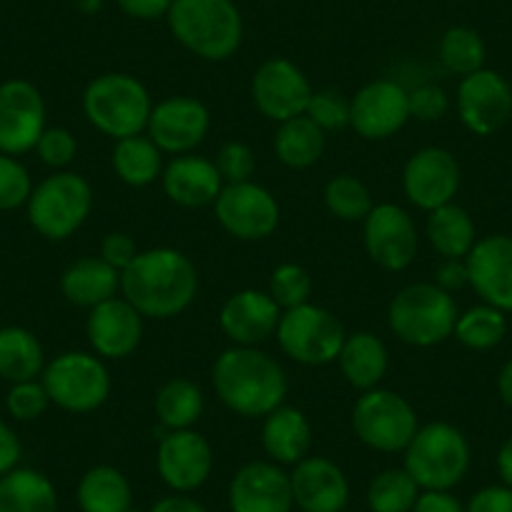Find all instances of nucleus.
<instances>
[{"label": "nucleus", "mask_w": 512, "mask_h": 512, "mask_svg": "<svg viewBox=\"0 0 512 512\" xmlns=\"http://www.w3.org/2000/svg\"><path fill=\"white\" fill-rule=\"evenodd\" d=\"M410 93V118L417 121H440L450 111V98L440 86H420Z\"/></svg>", "instance_id": "49530a36"}, {"label": "nucleus", "mask_w": 512, "mask_h": 512, "mask_svg": "<svg viewBox=\"0 0 512 512\" xmlns=\"http://www.w3.org/2000/svg\"><path fill=\"white\" fill-rule=\"evenodd\" d=\"M166 21L171 36L204 61H229L244 41L234 0H174Z\"/></svg>", "instance_id": "7ed1b4c3"}, {"label": "nucleus", "mask_w": 512, "mask_h": 512, "mask_svg": "<svg viewBox=\"0 0 512 512\" xmlns=\"http://www.w3.org/2000/svg\"><path fill=\"white\" fill-rule=\"evenodd\" d=\"M294 507L302 512H344L349 502V480L329 457H304L289 472Z\"/></svg>", "instance_id": "b1692460"}, {"label": "nucleus", "mask_w": 512, "mask_h": 512, "mask_svg": "<svg viewBox=\"0 0 512 512\" xmlns=\"http://www.w3.org/2000/svg\"><path fill=\"white\" fill-rule=\"evenodd\" d=\"M437 53H440L442 66L447 68L455 76H470V73L482 71L485 68L487 48L485 41H482L480 33L475 28L467 26H452L442 33L440 46H437Z\"/></svg>", "instance_id": "4c0bfd02"}, {"label": "nucleus", "mask_w": 512, "mask_h": 512, "mask_svg": "<svg viewBox=\"0 0 512 512\" xmlns=\"http://www.w3.org/2000/svg\"><path fill=\"white\" fill-rule=\"evenodd\" d=\"M86 337L93 354L101 359H126L141 347L144 317L134 304L123 297H113L98 307L88 309Z\"/></svg>", "instance_id": "4be33fe9"}, {"label": "nucleus", "mask_w": 512, "mask_h": 512, "mask_svg": "<svg viewBox=\"0 0 512 512\" xmlns=\"http://www.w3.org/2000/svg\"><path fill=\"white\" fill-rule=\"evenodd\" d=\"M312 422L297 407L282 405L262 422V447L277 465H297L312 450Z\"/></svg>", "instance_id": "a878e982"}, {"label": "nucleus", "mask_w": 512, "mask_h": 512, "mask_svg": "<svg viewBox=\"0 0 512 512\" xmlns=\"http://www.w3.org/2000/svg\"><path fill=\"white\" fill-rule=\"evenodd\" d=\"M21 457H23V447H21V440H18L16 430H13L8 422L0 420V477L8 475L11 470H16Z\"/></svg>", "instance_id": "603ef678"}, {"label": "nucleus", "mask_w": 512, "mask_h": 512, "mask_svg": "<svg viewBox=\"0 0 512 512\" xmlns=\"http://www.w3.org/2000/svg\"><path fill=\"white\" fill-rule=\"evenodd\" d=\"M33 151H36L38 159L46 166H51L53 171H66V166H71L73 159H76L78 141L68 128L46 126V131L41 134V139H38L36 149Z\"/></svg>", "instance_id": "c03bdc74"}, {"label": "nucleus", "mask_w": 512, "mask_h": 512, "mask_svg": "<svg viewBox=\"0 0 512 512\" xmlns=\"http://www.w3.org/2000/svg\"><path fill=\"white\" fill-rule=\"evenodd\" d=\"M465 264L477 297L500 312H512V236H482L465 256Z\"/></svg>", "instance_id": "412c9836"}, {"label": "nucleus", "mask_w": 512, "mask_h": 512, "mask_svg": "<svg viewBox=\"0 0 512 512\" xmlns=\"http://www.w3.org/2000/svg\"><path fill=\"white\" fill-rule=\"evenodd\" d=\"M136 256H139V246L123 231H113V234H106V239L101 241V259L106 264H111L116 272H123V269L131 267Z\"/></svg>", "instance_id": "de8ad7c7"}, {"label": "nucleus", "mask_w": 512, "mask_h": 512, "mask_svg": "<svg viewBox=\"0 0 512 512\" xmlns=\"http://www.w3.org/2000/svg\"><path fill=\"white\" fill-rule=\"evenodd\" d=\"M161 186H164V194L169 196V201H174L176 206L204 209V206H214L216 196L224 189V179H221L214 161L204 159V156L184 154L164 166Z\"/></svg>", "instance_id": "393cba45"}, {"label": "nucleus", "mask_w": 512, "mask_h": 512, "mask_svg": "<svg viewBox=\"0 0 512 512\" xmlns=\"http://www.w3.org/2000/svg\"><path fill=\"white\" fill-rule=\"evenodd\" d=\"M216 397L234 415L256 420L284 405L289 392L287 374L272 354L259 347H229L211 369Z\"/></svg>", "instance_id": "f03ea898"}, {"label": "nucleus", "mask_w": 512, "mask_h": 512, "mask_svg": "<svg viewBox=\"0 0 512 512\" xmlns=\"http://www.w3.org/2000/svg\"><path fill=\"white\" fill-rule=\"evenodd\" d=\"M61 292L76 307L93 309L121 292V272L103 262L101 256H83L63 269Z\"/></svg>", "instance_id": "bb28decb"}, {"label": "nucleus", "mask_w": 512, "mask_h": 512, "mask_svg": "<svg viewBox=\"0 0 512 512\" xmlns=\"http://www.w3.org/2000/svg\"><path fill=\"white\" fill-rule=\"evenodd\" d=\"M347 339L342 322L329 309L317 304H302L282 312L277 327V342L289 359L304 367H324L337 362Z\"/></svg>", "instance_id": "9d476101"}, {"label": "nucleus", "mask_w": 512, "mask_h": 512, "mask_svg": "<svg viewBox=\"0 0 512 512\" xmlns=\"http://www.w3.org/2000/svg\"><path fill=\"white\" fill-rule=\"evenodd\" d=\"M312 292V274H309L302 264H279L272 272V279H269V294H272L274 302L282 307V312L309 304L312 302Z\"/></svg>", "instance_id": "ea45409f"}, {"label": "nucleus", "mask_w": 512, "mask_h": 512, "mask_svg": "<svg viewBox=\"0 0 512 512\" xmlns=\"http://www.w3.org/2000/svg\"><path fill=\"white\" fill-rule=\"evenodd\" d=\"M214 214L221 229L239 241L267 239L282 219L277 196L256 181L224 184L214 201Z\"/></svg>", "instance_id": "9b49d317"}, {"label": "nucleus", "mask_w": 512, "mask_h": 512, "mask_svg": "<svg viewBox=\"0 0 512 512\" xmlns=\"http://www.w3.org/2000/svg\"><path fill=\"white\" fill-rule=\"evenodd\" d=\"M327 146V136L309 116H294L279 123L274 134V154L287 169L304 171L317 164Z\"/></svg>", "instance_id": "2f4dec72"}, {"label": "nucleus", "mask_w": 512, "mask_h": 512, "mask_svg": "<svg viewBox=\"0 0 512 512\" xmlns=\"http://www.w3.org/2000/svg\"><path fill=\"white\" fill-rule=\"evenodd\" d=\"M460 312L450 292L435 282H417L392 297L387 309L390 332L410 347H435L452 337Z\"/></svg>", "instance_id": "39448f33"}, {"label": "nucleus", "mask_w": 512, "mask_h": 512, "mask_svg": "<svg viewBox=\"0 0 512 512\" xmlns=\"http://www.w3.org/2000/svg\"><path fill=\"white\" fill-rule=\"evenodd\" d=\"M425 234L442 259H465L477 244V229L470 211L455 201L427 214Z\"/></svg>", "instance_id": "7c9ffc66"}, {"label": "nucleus", "mask_w": 512, "mask_h": 512, "mask_svg": "<svg viewBox=\"0 0 512 512\" xmlns=\"http://www.w3.org/2000/svg\"><path fill=\"white\" fill-rule=\"evenodd\" d=\"M497 395L512 410V357L502 364L500 374H497Z\"/></svg>", "instance_id": "4d7b16f0"}, {"label": "nucleus", "mask_w": 512, "mask_h": 512, "mask_svg": "<svg viewBox=\"0 0 512 512\" xmlns=\"http://www.w3.org/2000/svg\"><path fill=\"white\" fill-rule=\"evenodd\" d=\"M324 206L339 221H347V224L364 221L369 211L374 209L372 191L357 176L339 174L329 179L327 186H324Z\"/></svg>", "instance_id": "58836bf2"}, {"label": "nucleus", "mask_w": 512, "mask_h": 512, "mask_svg": "<svg viewBox=\"0 0 512 512\" xmlns=\"http://www.w3.org/2000/svg\"><path fill=\"white\" fill-rule=\"evenodd\" d=\"M43 131H46L43 93L23 78L0 83V154H28L36 149Z\"/></svg>", "instance_id": "dca6fc26"}, {"label": "nucleus", "mask_w": 512, "mask_h": 512, "mask_svg": "<svg viewBox=\"0 0 512 512\" xmlns=\"http://www.w3.org/2000/svg\"><path fill=\"white\" fill-rule=\"evenodd\" d=\"M128 512H144V510H139V507H131V510H128Z\"/></svg>", "instance_id": "bf43d9fd"}, {"label": "nucleus", "mask_w": 512, "mask_h": 512, "mask_svg": "<svg viewBox=\"0 0 512 512\" xmlns=\"http://www.w3.org/2000/svg\"><path fill=\"white\" fill-rule=\"evenodd\" d=\"M420 492V485L405 467H390L377 472L369 482L367 507L369 512H412Z\"/></svg>", "instance_id": "e433bc0d"}, {"label": "nucleus", "mask_w": 512, "mask_h": 512, "mask_svg": "<svg viewBox=\"0 0 512 512\" xmlns=\"http://www.w3.org/2000/svg\"><path fill=\"white\" fill-rule=\"evenodd\" d=\"M149 512H209L199 500H194L191 495H181V492H174V495L161 497L159 502H154Z\"/></svg>", "instance_id": "5fc2aeb1"}, {"label": "nucleus", "mask_w": 512, "mask_h": 512, "mask_svg": "<svg viewBox=\"0 0 512 512\" xmlns=\"http://www.w3.org/2000/svg\"><path fill=\"white\" fill-rule=\"evenodd\" d=\"M214 164L219 169L224 184H244V181H251V176H254L256 156L241 141H229V144H224L219 149Z\"/></svg>", "instance_id": "a18cd8bd"}, {"label": "nucleus", "mask_w": 512, "mask_h": 512, "mask_svg": "<svg viewBox=\"0 0 512 512\" xmlns=\"http://www.w3.org/2000/svg\"><path fill=\"white\" fill-rule=\"evenodd\" d=\"M344 512H347V510H344Z\"/></svg>", "instance_id": "052dcab7"}, {"label": "nucleus", "mask_w": 512, "mask_h": 512, "mask_svg": "<svg viewBox=\"0 0 512 512\" xmlns=\"http://www.w3.org/2000/svg\"><path fill=\"white\" fill-rule=\"evenodd\" d=\"M51 405L73 415H88L106 405L111 374L98 354L63 352L46 364L41 374Z\"/></svg>", "instance_id": "1a4fd4ad"}, {"label": "nucleus", "mask_w": 512, "mask_h": 512, "mask_svg": "<svg viewBox=\"0 0 512 512\" xmlns=\"http://www.w3.org/2000/svg\"><path fill=\"white\" fill-rule=\"evenodd\" d=\"M121 294L144 319H174L194 304L199 272L189 256L171 246L139 251L121 272Z\"/></svg>", "instance_id": "f257e3e1"}, {"label": "nucleus", "mask_w": 512, "mask_h": 512, "mask_svg": "<svg viewBox=\"0 0 512 512\" xmlns=\"http://www.w3.org/2000/svg\"><path fill=\"white\" fill-rule=\"evenodd\" d=\"M435 284L450 294L457 292V289L467 287L470 279H467L465 259H442V264L435 272Z\"/></svg>", "instance_id": "864d4df0"}, {"label": "nucleus", "mask_w": 512, "mask_h": 512, "mask_svg": "<svg viewBox=\"0 0 512 512\" xmlns=\"http://www.w3.org/2000/svg\"><path fill=\"white\" fill-rule=\"evenodd\" d=\"M46 369V354L36 334L26 327H0V377L6 382L38 379Z\"/></svg>", "instance_id": "72a5a7b5"}, {"label": "nucleus", "mask_w": 512, "mask_h": 512, "mask_svg": "<svg viewBox=\"0 0 512 512\" xmlns=\"http://www.w3.org/2000/svg\"><path fill=\"white\" fill-rule=\"evenodd\" d=\"M211 128V113L199 98L169 96L154 103L149 116V139L161 149V154L184 156L204 144Z\"/></svg>", "instance_id": "a211bd4d"}, {"label": "nucleus", "mask_w": 512, "mask_h": 512, "mask_svg": "<svg viewBox=\"0 0 512 512\" xmlns=\"http://www.w3.org/2000/svg\"><path fill=\"white\" fill-rule=\"evenodd\" d=\"M48 405H51V397H48L41 379H28V382L11 384V390L6 395L8 415L18 422L38 420L48 410Z\"/></svg>", "instance_id": "79ce46f5"}, {"label": "nucleus", "mask_w": 512, "mask_h": 512, "mask_svg": "<svg viewBox=\"0 0 512 512\" xmlns=\"http://www.w3.org/2000/svg\"><path fill=\"white\" fill-rule=\"evenodd\" d=\"M457 116L475 136H495L512 118V86L492 68L470 73L457 86Z\"/></svg>", "instance_id": "ddd939ff"}, {"label": "nucleus", "mask_w": 512, "mask_h": 512, "mask_svg": "<svg viewBox=\"0 0 512 512\" xmlns=\"http://www.w3.org/2000/svg\"><path fill=\"white\" fill-rule=\"evenodd\" d=\"M161 149L149 139V136H128V139L116 141L111 154L113 171L126 186L144 189L164 174V159Z\"/></svg>", "instance_id": "f704fd0d"}, {"label": "nucleus", "mask_w": 512, "mask_h": 512, "mask_svg": "<svg viewBox=\"0 0 512 512\" xmlns=\"http://www.w3.org/2000/svg\"><path fill=\"white\" fill-rule=\"evenodd\" d=\"M204 390L194 379L174 377L159 387L154 397V412L166 432L194 430L204 415Z\"/></svg>", "instance_id": "473e14b6"}, {"label": "nucleus", "mask_w": 512, "mask_h": 512, "mask_svg": "<svg viewBox=\"0 0 512 512\" xmlns=\"http://www.w3.org/2000/svg\"><path fill=\"white\" fill-rule=\"evenodd\" d=\"M470 462V442L450 422L422 425L405 447V470L420 490H452L465 480Z\"/></svg>", "instance_id": "423d86ee"}, {"label": "nucleus", "mask_w": 512, "mask_h": 512, "mask_svg": "<svg viewBox=\"0 0 512 512\" xmlns=\"http://www.w3.org/2000/svg\"><path fill=\"white\" fill-rule=\"evenodd\" d=\"M116 6L136 21H156V18H166L174 0H116Z\"/></svg>", "instance_id": "8fccbe9b"}, {"label": "nucleus", "mask_w": 512, "mask_h": 512, "mask_svg": "<svg viewBox=\"0 0 512 512\" xmlns=\"http://www.w3.org/2000/svg\"><path fill=\"white\" fill-rule=\"evenodd\" d=\"M495 467L502 485L512 487V437H507V440L500 445V450H497Z\"/></svg>", "instance_id": "6e6d98bb"}, {"label": "nucleus", "mask_w": 512, "mask_h": 512, "mask_svg": "<svg viewBox=\"0 0 512 512\" xmlns=\"http://www.w3.org/2000/svg\"><path fill=\"white\" fill-rule=\"evenodd\" d=\"M314 88L302 68L289 58H272L251 78V101L256 111L274 123L304 116Z\"/></svg>", "instance_id": "4468645a"}, {"label": "nucleus", "mask_w": 512, "mask_h": 512, "mask_svg": "<svg viewBox=\"0 0 512 512\" xmlns=\"http://www.w3.org/2000/svg\"><path fill=\"white\" fill-rule=\"evenodd\" d=\"M337 362L349 387H354L357 392H369L382 384L387 367H390V352L377 334L354 332L344 339Z\"/></svg>", "instance_id": "cd10ccee"}, {"label": "nucleus", "mask_w": 512, "mask_h": 512, "mask_svg": "<svg viewBox=\"0 0 512 512\" xmlns=\"http://www.w3.org/2000/svg\"><path fill=\"white\" fill-rule=\"evenodd\" d=\"M226 500L231 512H292V480L272 460L246 462L231 477Z\"/></svg>", "instance_id": "aec40b11"}, {"label": "nucleus", "mask_w": 512, "mask_h": 512, "mask_svg": "<svg viewBox=\"0 0 512 512\" xmlns=\"http://www.w3.org/2000/svg\"><path fill=\"white\" fill-rule=\"evenodd\" d=\"M460 184V164L442 146H425V149L415 151L402 169V189H405L407 201L427 214L452 204Z\"/></svg>", "instance_id": "f3484780"}, {"label": "nucleus", "mask_w": 512, "mask_h": 512, "mask_svg": "<svg viewBox=\"0 0 512 512\" xmlns=\"http://www.w3.org/2000/svg\"><path fill=\"white\" fill-rule=\"evenodd\" d=\"M33 181L18 156L0 154V211H16L28 204Z\"/></svg>", "instance_id": "a19ab883"}, {"label": "nucleus", "mask_w": 512, "mask_h": 512, "mask_svg": "<svg viewBox=\"0 0 512 512\" xmlns=\"http://www.w3.org/2000/svg\"><path fill=\"white\" fill-rule=\"evenodd\" d=\"M412 512H465V505L452 490H422Z\"/></svg>", "instance_id": "3c124183"}, {"label": "nucleus", "mask_w": 512, "mask_h": 512, "mask_svg": "<svg viewBox=\"0 0 512 512\" xmlns=\"http://www.w3.org/2000/svg\"><path fill=\"white\" fill-rule=\"evenodd\" d=\"M101 3H103V0H76V6L81 8L83 13L98 11V8H101Z\"/></svg>", "instance_id": "13d9d810"}, {"label": "nucleus", "mask_w": 512, "mask_h": 512, "mask_svg": "<svg viewBox=\"0 0 512 512\" xmlns=\"http://www.w3.org/2000/svg\"><path fill=\"white\" fill-rule=\"evenodd\" d=\"M0 512H58L56 485L33 467H16L0 477Z\"/></svg>", "instance_id": "c756f323"}, {"label": "nucleus", "mask_w": 512, "mask_h": 512, "mask_svg": "<svg viewBox=\"0 0 512 512\" xmlns=\"http://www.w3.org/2000/svg\"><path fill=\"white\" fill-rule=\"evenodd\" d=\"M352 430L364 447L384 455L405 452L420 430L417 410L400 392L374 387L362 392L352 407Z\"/></svg>", "instance_id": "6e6552de"}, {"label": "nucleus", "mask_w": 512, "mask_h": 512, "mask_svg": "<svg viewBox=\"0 0 512 512\" xmlns=\"http://www.w3.org/2000/svg\"><path fill=\"white\" fill-rule=\"evenodd\" d=\"M76 500L81 512H128L134 507V490L118 467L96 465L83 472Z\"/></svg>", "instance_id": "c85d7f7f"}, {"label": "nucleus", "mask_w": 512, "mask_h": 512, "mask_svg": "<svg viewBox=\"0 0 512 512\" xmlns=\"http://www.w3.org/2000/svg\"><path fill=\"white\" fill-rule=\"evenodd\" d=\"M282 307L269 292L241 289L224 302L219 312V327L236 347H259L277 334Z\"/></svg>", "instance_id": "5701e85b"}, {"label": "nucleus", "mask_w": 512, "mask_h": 512, "mask_svg": "<svg viewBox=\"0 0 512 512\" xmlns=\"http://www.w3.org/2000/svg\"><path fill=\"white\" fill-rule=\"evenodd\" d=\"M465 512H512V487L487 485L477 490L465 505Z\"/></svg>", "instance_id": "09e8293b"}, {"label": "nucleus", "mask_w": 512, "mask_h": 512, "mask_svg": "<svg viewBox=\"0 0 512 512\" xmlns=\"http://www.w3.org/2000/svg\"><path fill=\"white\" fill-rule=\"evenodd\" d=\"M304 116L312 118L324 134L342 131L349 126V98H344L337 91H314Z\"/></svg>", "instance_id": "37998d69"}, {"label": "nucleus", "mask_w": 512, "mask_h": 512, "mask_svg": "<svg viewBox=\"0 0 512 512\" xmlns=\"http://www.w3.org/2000/svg\"><path fill=\"white\" fill-rule=\"evenodd\" d=\"M156 470L166 487L191 495L206 485L214 470L211 442L196 430L166 432L156 447Z\"/></svg>", "instance_id": "6ab92c4d"}, {"label": "nucleus", "mask_w": 512, "mask_h": 512, "mask_svg": "<svg viewBox=\"0 0 512 512\" xmlns=\"http://www.w3.org/2000/svg\"><path fill=\"white\" fill-rule=\"evenodd\" d=\"M93 209V189L76 171H56L33 186L26 204L28 224L48 241H66L86 224Z\"/></svg>", "instance_id": "0eeeda50"}, {"label": "nucleus", "mask_w": 512, "mask_h": 512, "mask_svg": "<svg viewBox=\"0 0 512 512\" xmlns=\"http://www.w3.org/2000/svg\"><path fill=\"white\" fill-rule=\"evenodd\" d=\"M364 224V249L384 272H405L415 262L420 234L410 211L397 204H377Z\"/></svg>", "instance_id": "f8f14e48"}, {"label": "nucleus", "mask_w": 512, "mask_h": 512, "mask_svg": "<svg viewBox=\"0 0 512 512\" xmlns=\"http://www.w3.org/2000/svg\"><path fill=\"white\" fill-rule=\"evenodd\" d=\"M507 334V317L500 309L490 307V304H477V307L460 312L455 324L452 337L462 344V347L472 349V352H487L502 344Z\"/></svg>", "instance_id": "c9c22d12"}, {"label": "nucleus", "mask_w": 512, "mask_h": 512, "mask_svg": "<svg viewBox=\"0 0 512 512\" xmlns=\"http://www.w3.org/2000/svg\"><path fill=\"white\" fill-rule=\"evenodd\" d=\"M410 121V93L390 78L367 83L349 98V126L367 141H387Z\"/></svg>", "instance_id": "2eb2a0df"}, {"label": "nucleus", "mask_w": 512, "mask_h": 512, "mask_svg": "<svg viewBox=\"0 0 512 512\" xmlns=\"http://www.w3.org/2000/svg\"><path fill=\"white\" fill-rule=\"evenodd\" d=\"M83 113L96 131L113 141L144 134L154 101L131 73H101L83 91Z\"/></svg>", "instance_id": "20e7f679"}]
</instances>
